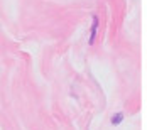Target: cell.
<instances>
[{
	"label": "cell",
	"instance_id": "6da1fadb",
	"mask_svg": "<svg viewBox=\"0 0 147 130\" xmlns=\"http://www.w3.org/2000/svg\"><path fill=\"white\" fill-rule=\"evenodd\" d=\"M96 29H98V19L93 17V24H91V34H90V44L95 42V37H96Z\"/></svg>",
	"mask_w": 147,
	"mask_h": 130
},
{
	"label": "cell",
	"instance_id": "7a4b0ae2",
	"mask_svg": "<svg viewBox=\"0 0 147 130\" xmlns=\"http://www.w3.org/2000/svg\"><path fill=\"white\" fill-rule=\"evenodd\" d=\"M122 120H123V113H122V112H117L115 115L112 117V123H113V125H118Z\"/></svg>",
	"mask_w": 147,
	"mask_h": 130
}]
</instances>
